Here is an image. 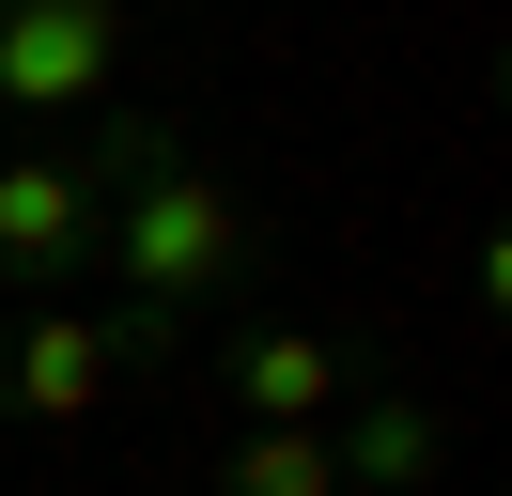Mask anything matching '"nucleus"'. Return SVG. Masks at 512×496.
<instances>
[{"mask_svg":"<svg viewBox=\"0 0 512 496\" xmlns=\"http://www.w3.org/2000/svg\"><path fill=\"white\" fill-rule=\"evenodd\" d=\"M78 264H94V171L78 155H0V295L63 310Z\"/></svg>","mask_w":512,"mask_h":496,"instance_id":"20e7f679","label":"nucleus"},{"mask_svg":"<svg viewBox=\"0 0 512 496\" xmlns=\"http://www.w3.org/2000/svg\"><path fill=\"white\" fill-rule=\"evenodd\" d=\"M171 341L187 326H156V310H16L0 326V419L78 434V419H109L125 372H171Z\"/></svg>","mask_w":512,"mask_h":496,"instance_id":"f03ea898","label":"nucleus"},{"mask_svg":"<svg viewBox=\"0 0 512 496\" xmlns=\"http://www.w3.org/2000/svg\"><path fill=\"white\" fill-rule=\"evenodd\" d=\"M202 496H342V465H326V434H233Z\"/></svg>","mask_w":512,"mask_h":496,"instance_id":"0eeeda50","label":"nucleus"},{"mask_svg":"<svg viewBox=\"0 0 512 496\" xmlns=\"http://www.w3.org/2000/svg\"><path fill=\"white\" fill-rule=\"evenodd\" d=\"M342 388H357V357H342L326 326H233V357H218L233 434H326Z\"/></svg>","mask_w":512,"mask_h":496,"instance_id":"39448f33","label":"nucleus"},{"mask_svg":"<svg viewBox=\"0 0 512 496\" xmlns=\"http://www.w3.org/2000/svg\"><path fill=\"white\" fill-rule=\"evenodd\" d=\"M125 78V16L109 0H0V109L16 124H63Z\"/></svg>","mask_w":512,"mask_h":496,"instance_id":"7ed1b4c3","label":"nucleus"},{"mask_svg":"<svg viewBox=\"0 0 512 496\" xmlns=\"http://www.w3.org/2000/svg\"><path fill=\"white\" fill-rule=\"evenodd\" d=\"M94 264L125 279V310L187 326V310H218L233 279L264 264V233H249V202H233L218 171H187L171 124H109L94 140Z\"/></svg>","mask_w":512,"mask_h":496,"instance_id":"f257e3e1","label":"nucleus"},{"mask_svg":"<svg viewBox=\"0 0 512 496\" xmlns=\"http://www.w3.org/2000/svg\"><path fill=\"white\" fill-rule=\"evenodd\" d=\"M326 465H342V496H435L450 419H435L419 388H342V419H326Z\"/></svg>","mask_w":512,"mask_h":496,"instance_id":"423d86ee","label":"nucleus"}]
</instances>
